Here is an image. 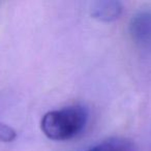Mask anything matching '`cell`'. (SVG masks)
I'll return each instance as SVG.
<instances>
[{
  "instance_id": "277c9868",
  "label": "cell",
  "mask_w": 151,
  "mask_h": 151,
  "mask_svg": "<svg viewBox=\"0 0 151 151\" xmlns=\"http://www.w3.org/2000/svg\"><path fill=\"white\" fill-rule=\"evenodd\" d=\"M86 151H137L134 144L125 138H110L90 147Z\"/></svg>"
},
{
  "instance_id": "3957f363",
  "label": "cell",
  "mask_w": 151,
  "mask_h": 151,
  "mask_svg": "<svg viewBox=\"0 0 151 151\" xmlns=\"http://www.w3.org/2000/svg\"><path fill=\"white\" fill-rule=\"evenodd\" d=\"M122 5L119 1L105 0L97 1L91 6V16L101 22H113L120 17Z\"/></svg>"
},
{
  "instance_id": "6da1fadb",
  "label": "cell",
  "mask_w": 151,
  "mask_h": 151,
  "mask_svg": "<svg viewBox=\"0 0 151 151\" xmlns=\"http://www.w3.org/2000/svg\"><path fill=\"white\" fill-rule=\"evenodd\" d=\"M85 106L73 105L46 113L40 121L44 134L53 141H68L82 134L88 122Z\"/></svg>"
},
{
  "instance_id": "5b68a950",
  "label": "cell",
  "mask_w": 151,
  "mask_h": 151,
  "mask_svg": "<svg viewBox=\"0 0 151 151\" xmlns=\"http://www.w3.org/2000/svg\"><path fill=\"white\" fill-rule=\"evenodd\" d=\"M17 138V132L12 126L0 123V141L4 143L13 142Z\"/></svg>"
},
{
  "instance_id": "7a4b0ae2",
  "label": "cell",
  "mask_w": 151,
  "mask_h": 151,
  "mask_svg": "<svg viewBox=\"0 0 151 151\" xmlns=\"http://www.w3.org/2000/svg\"><path fill=\"white\" fill-rule=\"evenodd\" d=\"M129 35L137 45H151V9H143L132 16L129 23Z\"/></svg>"
}]
</instances>
